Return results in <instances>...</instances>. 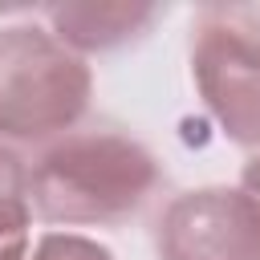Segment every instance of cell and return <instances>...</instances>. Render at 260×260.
I'll return each instance as SVG.
<instances>
[{
  "label": "cell",
  "mask_w": 260,
  "mask_h": 260,
  "mask_svg": "<svg viewBox=\"0 0 260 260\" xmlns=\"http://www.w3.org/2000/svg\"><path fill=\"white\" fill-rule=\"evenodd\" d=\"M89 65L41 24L0 28V138L45 142L69 134L89 110Z\"/></svg>",
  "instance_id": "7a4b0ae2"
},
{
  "label": "cell",
  "mask_w": 260,
  "mask_h": 260,
  "mask_svg": "<svg viewBox=\"0 0 260 260\" xmlns=\"http://www.w3.org/2000/svg\"><path fill=\"white\" fill-rule=\"evenodd\" d=\"M32 199H28V167L24 158L0 142V236L28 232Z\"/></svg>",
  "instance_id": "8992f818"
},
{
  "label": "cell",
  "mask_w": 260,
  "mask_h": 260,
  "mask_svg": "<svg viewBox=\"0 0 260 260\" xmlns=\"http://www.w3.org/2000/svg\"><path fill=\"white\" fill-rule=\"evenodd\" d=\"M158 179V158L138 138L118 130H69L32 158L28 199L45 223L106 228L134 219Z\"/></svg>",
  "instance_id": "6da1fadb"
},
{
  "label": "cell",
  "mask_w": 260,
  "mask_h": 260,
  "mask_svg": "<svg viewBox=\"0 0 260 260\" xmlns=\"http://www.w3.org/2000/svg\"><path fill=\"white\" fill-rule=\"evenodd\" d=\"M158 260H260V203L240 187L175 195L154 223Z\"/></svg>",
  "instance_id": "277c9868"
},
{
  "label": "cell",
  "mask_w": 260,
  "mask_h": 260,
  "mask_svg": "<svg viewBox=\"0 0 260 260\" xmlns=\"http://www.w3.org/2000/svg\"><path fill=\"white\" fill-rule=\"evenodd\" d=\"M53 24V37L73 53H106L138 41L158 8L150 4H49L41 8Z\"/></svg>",
  "instance_id": "5b68a950"
},
{
  "label": "cell",
  "mask_w": 260,
  "mask_h": 260,
  "mask_svg": "<svg viewBox=\"0 0 260 260\" xmlns=\"http://www.w3.org/2000/svg\"><path fill=\"white\" fill-rule=\"evenodd\" d=\"M203 106L236 146H260V28L244 8H203L191 41Z\"/></svg>",
  "instance_id": "3957f363"
},
{
  "label": "cell",
  "mask_w": 260,
  "mask_h": 260,
  "mask_svg": "<svg viewBox=\"0 0 260 260\" xmlns=\"http://www.w3.org/2000/svg\"><path fill=\"white\" fill-rule=\"evenodd\" d=\"M240 191H248L256 203H260V154H252L240 171Z\"/></svg>",
  "instance_id": "9c48e42d"
},
{
  "label": "cell",
  "mask_w": 260,
  "mask_h": 260,
  "mask_svg": "<svg viewBox=\"0 0 260 260\" xmlns=\"http://www.w3.org/2000/svg\"><path fill=\"white\" fill-rule=\"evenodd\" d=\"M0 260H28V232L0 236Z\"/></svg>",
  "instance_id": "ba28073f"
},
{
  "label": "cell",
  "mask_w": 260,
  "mask_h": 260,
  "mask_svg": "<svg viewBox=\"0 0 260 260\" xmlns=\"http://www.w3.org/2000/svg\"><path fill=\"white\" fill-rule=\"evenodd\" d=\"M32 260H114V252L77 232H45L32 248Z\"/></svg>",
  "instance_id": "52a82bcc"
}]
</instances>
